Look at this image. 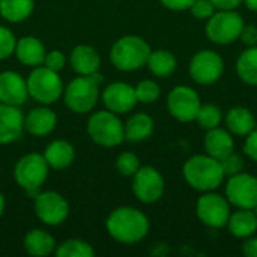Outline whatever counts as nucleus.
Returning <instances> with one entry per match:
<instances>
[{
	"instance_id": "1",
	"label": "nucleus",
	"mask_w": 257,
	"mask_h": 257,
	"mask_svg": "<svg viewBox=\"0 0 257 257\" xmlns=\"http://www.w3.org/2000/svg\"><path fill=\"white\" fill-rule=\"evenodd\" d=\"M108 235L122 244H137L149 233V218L137 208H116L105 220Z\"/></svg>"
},
{
	"instance_id": "2",
	"label": "nucleus",
	"mask_w": 257,
	"mask_h": 257,
	"mask_svg": "<svg viewBox=\"0 0 257 257\" xmlns=\"http://www.w3.org/2000/svg\"><path fill=\"white\" fill-rule=\"evenodd\" d=\"M182 176L193 190L200 193L215 191L226 178L221 163L208 154L190 157L182 166Z\"/></svg>"
},
{
	"instance_id": "3",
	"label": "nucleus",
	"mask_w": 257,
	"mask_h": 257,
	"mask_svg": "<svg viewBox=\"0 0 257 257\" xmlns=\"http://www.w3.org/2000/svg\"><path fill=\"white\" fill-rule=\"evenodd\" d=\"M151 45L137 35H126L119 38L110 50V60L113 66L123 72H133L146 66Z\"/></svg>"
},
{
	"instance_id": "4",
	"label": "nucleus",
	"mask_w": 257,
	"mask_h": 257,
	"mask_svg": "<svg viewBox=\"0 0 257 257\" xmlns=\"http://www.w3.org/2000/svg\"><path fill=\"white\" fill-rule=\"evenodd\" d=\"M104 77L98 72L92 75H80L74 78L65 89L63 98L69 110L78 114H84L93 110L99 96V86Z\"/></svg>"
},
{
	"instance_id": "5",
	"label": "nucleus",
	"mask_w": 257,
	"mask_h": 257,
	"mask_svg": "<svg viewBox=\"0 0 257 257\" xmlns=\"http://www.w3.org/2000/svg\"><path fill=\"white\" fill-rule=\"evenodd\" d=\"M244 26L245 21L236 9L215 11L214 15L206 20L205 33L215 45H230L239 39Z\"/></svg>"
},
{
	"instance_id": "6",
	"label": "nucleus",
	"mask_w": 257,
	"mask_h": 257,
	"mask_svg": "<svg viewBox=\"0 0 257 257\" xmlns=\"http://www.w3.org/2000/svg\"><path fill=\"white\" fill-rule=\"evenodd\" d=\"M87 134L96 145L104 148L119 146L125 140L123 123L119 116L110 110L96 111L89 117Z\"/></svg>"
},
{
	"instance_id": "7",
	"label": "nucleus",
	"mask_w": 257,
	"mask_h": 257,
	"mask_svg": "<svg viewBox=\"0 0 257 257\" xmlns=\"http://www.w3.org/2000/svg\"><path fill=\"white\" fill-rule=\"evenodd\" d=\"M48 163L41 154H27L21 157L14 169L17 184L33 199L38 196L39 188L48 178Z\"/></svg>"
},
{
	"instance_id": "8",
	"label": "nucleus",
	"mask_w": 257,
	"mask_h": 257,
	"mask_svg": "<svg viewBox=\"0 0 257 257\" xmlns=\"http://www.w3.org/2000/svg\"><path fill=\"white\" fill-rule=\"evenodd\" d=\"M29 96L44 105L54 104L63 95V83L59 72L48 69L47 66H36L26 80Z\"/></svg>"
},
{
	"instance_id": "9",
	"label": "nucleus",
	"mask_w": 257,
	"mask_h": 257,
	"mask_svg": "<svg viewBox=\"0 0 257 257\" xmlns=\"http://www.w3.org/2000/svg\"><path fill=\"white\" fill-rule=\"evenodd\" d=\"M190 77L200 86L215 84L224 74V60L220 53L205 48L193 54L188 65Z\"/></svg>"
},
{
	"instance_id": "10",
	"label": "nucleus",
	"mask_w": 257,
	"mask_h": 257,
	"mask_svg": "<svg viewBox=\"0 0 257 257\" xmlns=\"http://www.w3.org/2000/svg\"><path fill=\"white\" fill-rule=\"evenodd\" d=\"M230 203L226 196H221L215 191L203 193L196 203V215L197 218L211 229H223L226 227L229 217L232 214Z\"/></svg>"
},
{
	"instance_id": "11",
	"label": "nucleus",
	"mask_w": 257,
	"mask_h": 257,
	"mask_svg": "<svg viewBox=\"0 0 257 257\" xmlns=\"http://www.w3.org/2000/svg\"><path fill=\"white\" fill-rule=\"evenodd\" d=\"M202 105L200 95L196 89L179 84L175 86L167 95V110L170 116L179 122H193Z\"/></svg>"
},
{
	"instance_id": "12",
	"label": "nucleus",
	"mask_w": 257,
	"mask_h": 257,
	"mask_svg": "<svg viewBox=\"0 0 257 257\" xmlns=\"http://www.w3.org/2000/svg\"><path fill=\"white\" fill-rule=\"evenodd\" d=\"M224 196L238 209H253L257 205V178L245 172L229 176Z\"/></svg>"
},
{
	"instance_id": "13",
	"label": "nucleus",
	"mask_w": 257,
	"mask_h": 257,
	"mask_svg": "<svg viewBox=\"0 0 257 257\" xmlns=\"http://www.w3.org/2000/svg\"><path fill=\"white\" fill-rule=\"evenodd\" d=\"M166 191L163 175L152 166H140L133 176V193L142 203L151 205L158 202Z\"/></svg>"
},
{
	"instance_id": "14",
	"label": "nucleus",
	"mask_w": 257,
	"mask_h": 257,
	"mask_svg": "<svg viewBox=\"0 0 257 257\" xmlns=\"http://www.w3.org/2000/svg\"><path fill=\"white\" fill-rule=\"evenodd\" d=\"M35 214L47 226H59L69 215V203L56 191L38 193L35 197Z\"/></svg>"
},
{
	"instance_id": "15",
	"label": "nucleus",
	"mask_w": 257,
	"mask_h": 257,
	"mask_svg": "<svg viewBox=\"0 0 257 257\" xmlns=\"http://www.w3.org/2000/svg\"><path fill=\"white\" fill-rule=\"evenodd\" d=\"M102 101L107 110L116 114L130 113L139 104L136 96V89L123 81H114L108 84L102 92Z\"/></svg>"
},
{
	"instance_id": "16",
	"label": "nucleus",
	"mask_w": 257,
	"mask_h": 257,
	"mask_svg": "<svg viewBox=\"0 0 257 257\" xmlns=\"http://www.w3.org/2000/svg\"><path fill=\"white\" fill-rule=\"evenodd\" d=\"M29 98L26 80L15 71L0 74V102L9 105H23Z\"/></svg>"
},
{
	"instance_id": "17",
	"label": "nucleus",
	"mask_w": 257,
	"mask_h": 257,
	"mask_svg": "<svg viewBox=\"0 0 257 257\" xmlns=\"http://www.w3.org/2000/svg\"><path fill=\"white\" fill-rule=\"evenodd\" d=\"M24 130V114L18 105L0 102V145H9L20 139Z\"/></svg>"
},
{
	"instance_id": "18",
	"label": "nucleus",
	"mask_w": 257,
	"mask_h": 257,
	"mask_svg": "<svg viewBox=\"0 0 257 257\" xmlns=\"http://www.w3.org/2000/svg\"><path fill=\"white\" fill-rule=\"evenodd\" d=\"M203 148H205V154L221 161L223 158L235 152V140L227 130L217 126L206 131L203 139Z\"/></svg>"
},
{
	"instance_id": "19",
	"label": "nucleus",
	"mask_w": 257,
	"mask_h": 257,
	"mask_svg": "<svg viewBox=\"0 0 257 257\" xmlns=\"http://www.w3.org/2000/svg\"><path fill=\"white\" fill-rule=\"evenodd\" d=\"M57 125L56 113L48 107H38L27 113L24 117V128L36 137H45L54 131Z\"/></svg>"
},
{
	"instance_id": "20",
	"label": "nucleus",
	"mask_w": 257,
	"mask_h": 257,
	"mask_svg": "<svg viewBox=\"0 0 257 257\" xmlns=\"http://www.w3.org/2000/svg\"><path fill=\"white\" fill-rule=\"evenodd\" d=\"M14 53L23 65L32 66V68L44 65V59L47 54L44 44L41 42V39L35 36H23L17 39Z\"/></svg>"
},
{
	"instance_id": "21",
	"label": "nucleus",
	"mask_w": 257,
	"mask_h": 257,
	"mask_svg": "<svg viewBox=\"0 0 257 257\" xmlns=\"http://www.w3.org/2000/svg\"><path fill=\"white\" fill-rule=\"evenodd\" d=\"M226 130L232 136L245 137L257 126L254 113L247 107H232L224 116Z\"/></svg>"
},
{
	"instance_id": "22",
	"label": "nucleus",
	"mask_w": 257,
	"mask_h": 257,
	"mask_svg": "<svg viewBox=\"0 0 257 257\" xmlns=\"http://www.w3.org/2000/svg\"><path fill=\"white\" fill-rule=\"evenodd\" d=\"M69 62L78 75H92L98 72L101 66V57L90 45H77L71 51Z\"/></svg>"
},
{
	"instance_id": "23",
	"label": "nucleus",
	"mask_w": 257,
	"mask_h": 257,
	"mask_svg": "<svg viewBox=\"0 0 257 257\" xmlns=\"http://www.w3.org/2000/svg\"><path fill=\"white\" fill-rule=\"evenodd\" d=\"M229 233L238 239H245L257 232V215L253 209H238L230 214L226 224Z\"/></svg>"
},
{
	"instance_id": "24",
	"label": "nucleus",
	"mask_w": 257,
	"mask_h": 257,
	"mask_svg": "<svg viewBox=\"0 0 257 257\" xmlns=\"http://www.w3.org/2000/svg\"><path fill=\"white\" fill-rule=\"evenodd\" d=\"M123 130L125 140L131 143H140L148 140L154 134L155 122L146 113H136L126 120V123H123Z\"/></svg>"
},
{
	"instance_id": "25",
	"label": "nucleus",
	"mask_w": 257,
	"mask_h": 257,
	"mask_svg": "<svg viewBox=\"0 0 257 257\" xmlns=\"http://www.w3.org/2000/svg\"><path fill=\"white\" fill-rule=\"evenodd\" d=\"M44 158L53 169H66L75 160V149L66 140H54L45 148Z\"/></svg>"
},
{
	"instance_id": "26",
	"label": "nucleus",
	"mask_w": 257,
	"mask_h": 257,
	"mask_svg": "<svg viewBox=\"0 0 257 257\" xmlns=\"http://www.w3.org/2000/svg\"><path fill=\"white\" fill-rule=\"evenodd\" d=\"M24 250L32 256L42 257L51 254L56 250V239L45 230L32 229L24 236Z\"/></svg>"
},
{
	"instance_id": "27",
	"label": "nucleus",
	"mask_w": 257,
	"mask_h": 257,
	"mask_svg": "<svg viewBox=\"0 0 257 257\" xmlns=\"http://www.w3.org/2000/svg\"><path fill=\"white\" fill-rule=\"evenodd\" d=\"M146 66L149 71L160 78L170 77L176 68H178V59L176 56L169 50H152L148 59Z\"/></svg>"
},
{
	"instance_id": "28",
	"label": "nucleus",
	"mask_w": 257,
	"mask_h": 257,
	"mask_svg": "<svg viewBox=\"0 0 257 257\" xmlns=\"http://www.w3.org/2000/svg\"><path fill=\"white\" fill-rule=\"evenodd\" d=\"M236 74L248 86H257V45L247 47L236 60Z\"/></svg>"
},
{
	"instance_id": "29",
	"label": "nucleus",
	"mask_w": 257,
	"mask_h": 257,
	"mask_svg": "<svg viewBox=\"0 0 257 257\" xmlns=\"http://www.w3.org/2000/svg\"><path fill=\"white\" fill-rule=\"evenodd\" d=\"M35 9V0H0V15L11 23L27 20Z\"/></svg>"
},
{
	"instance_id": "30",
	"label": "nucleus",
	"mask_w": 257,
	"mask_h": 257,
	"mask_svg": "<svg viewBox=\"0 0 257 257\" xmlns=\"http://www.w3.org/2000/svg\"><path fill=\"white\" fill-rule=\"evenodd\" d=\"M196 122L205 131L217 128L223 122V110L215 104H202L196 116Z\"/></svg>"
},
{
	"instance_id": "31",
	"label": "nucleus",
	"mask_w": 257,
	"mask_h": 257,
	"mask_svg": "<svg viewBox=\"0 0 257 257\" xmlns=\"http://www.w3.org/2000/svg\"><path fill=\"white\" fill-rule=\"evenodd\" d=\"M57 257H93L95 250L81 239H68L56 248Z\"/></svg>"
},
{
	"instance_id": "32",
	"label": "nucleus",
	"mask_w": 257,
	"mask_h": 257,
	"mask_svg": "<svg viewBox=\"0 0 257 257\" xmlns=\"http://www.w3.org/2000/svg\"><path fill=\"white\" fill-rule=\"evenodd\" d=\"M136 89V96L137 101L142 104H154L160 99L161 89L157 81L154 80H142L137 83Z\"/></svg>"
},
{
	"instance_id": "33",
	"label": "nucleus",
	"mask_w": 257,
	"mask_h": 257,
	"mask_svg": "<svg viewBox=\"0 0 257 257\" xmlns=\"http://www.w3.org/2000/svg\"><path fill=\"white\" fill-rule=\"evenodd\" d=\"M116 169L123 176H134L140 169V160L133 152H122L116 160Z\"/></svg>"
},
{
	"instance_id": "34",
	"label": "nucleus",
	"mask_w": 257,
	"mask_h": 257,
	"mask_svg": "<svg viewBox=\"0 0 257 257\" xmlns=\"http://www.w3.org/2000/svg\"><path fill=\"white\" fill-rule=\"evenodd\" d=\"M15 45L17 38L12 33V30H9L5 26H0V60L8 59L15 51Z\"/></svg>"
},
{
	"instance_id": "35",
	"label": "nucleus",
	"mask_w": 257,
	"mask_h": 257,
	"mask_svg": "<svg viewBox=\"0 0 257 257\" xmlns=\"http://www.w3.org/2000/svg\"><path fill=\"white\" fill-rule=\"evenodd\" d=\"M220 163H221V167H223V172H224L226 178L244 172V158L236 152H232L230 155L223 158Z\"/></svg>"
},
{
	"instance_id": "36",
	"label": "nucleus",
	"mask_w": 257,
	"mask_h": 257,
	"mask_svg": "<svg viewBox=\"0 0 257 257\" xmlns=\"http://www.w3.org/2000/svg\"><path fill=\"white\" fill-rule=\"evenodd\" d=\"M215 11L217 9L211 3V0H194V3L190 8V12L193 14V17L196 20H205V21L209 17H212Z\"/></svg>"
},
{
	"instance_id": "37",
	"label": "nucleus",
	"mask_w": 257,
	"mask_h": 257,
	"mask_svg": "<svg viewBox=\"0 0 257 257\" xmlns=\"http://www.w3.org/2000/svg\"><path fill=\"white\" fill-rule=\"evenodd\" d=\"M65 63H66V57L62 51L59 50H51L45 54V59H44V66H47L48 69L51 71H62L65 68Z\"/></svg>"
},
{
	"instance_id": "38",
	"label": "nucleus",
	"mask_w": 257,
	"mask_h": 257,
	"mask_svg": "<svg viewBox=\"0 0 257 257\" xmlns=\"http://www.w3.org/2000/svg\"><path fill=\"white\" fill-rule=\"evenodd\" d=\"M244 154H245L251 161L257 163V126L248 134V136H245Z\"/></svg>"
},
{
	"instance_id": "39",
	"label": "nucleus",
	"mask_w": 257,
	"mask_h": 257,
	"mask_svg": "<svg viewBox=\"0 0 257 257\" xmlns=\"http://www.w3.org/2000/svg\"><path fill=\"white\" fill-rule=\"evenodd\" d=\"M239 39L247 47L257 45V26H254V24H245L242 32H241Z\"/></svg>"
},
{
	"instance_id": "40",
	"label": "nucleus",
	"mask_w": 257,
	"mask_h": 257,
	"mask_svg": "<svg viewBox=\"0 0 257 257\" xmlns=\"http://www.w3.org/2000/svg\"><path fill=\"white\" fill-rule=\"evenodd\" d=\"M160 2L164 8L175 11V12L190 11L191 5L194 3V0H160Z\"/></svg>"
},
{
	"instance_id": "41",
	"label": "nucleus",
	"mask_w": 257,
	"mask_h": 257,
	"mask_svg": "<svg viewBox=\"0 0 257 257\" xmlns=\"http://www.w3.org/2000/svg\"><path fill=\"white\" fill-rule=\"evenodd\" d=\"M242 254L245 257H257V236L251 235L242 242Z\"/></svg>"
},
{
	"instance_id": "42",
	"label": "nucleus",
	"mask_w": 257,
	"mask_h": 257,
	"mask_svg": "<svg viewBox=\"0 0 257 257\" xmlns=\"http://www.w3.org/2000/svg\"><path fill=\"white\" fill-rule=\"evenodd\" d=\"M217 11H233L242 5V0H211Z\"/></svg>"
},
{
	"instance_id": "43",
	"label": "nucleus",
	"mask_w": 257,
	"mask_h": 257,
	"mask_svg": "<svg viewBox=\"0 0 257 257\" xmlns=\"http://www.w3.org/2000/svg\"><path fill=\"white\" fill-rule=\"evenodd\" d=\"M242 5H245L248 11L257 12V0H242Z\"/></svg>"
},
{
	"instance_id": "44",
	"label": "nucleus",
	"mask_w": 257,
	"mask_h": 257,
	"mask_svg": "<svg viewBox=\"0 0 257 257\" xmlns=\"http://www.w3.org/2000/svg\"><path fill=\"white\" fill-rule=\"evenodd\" d=\"M5 206H6V202H5V196L0 193V217L3 215V212H5Z\"/></svg>"
},
{
	"instance_id": "45",
	"label": "nucleus",
	"mask_w": 257,
	"mask_h": 257,
	"mask_svg": "<svg viewBox=\"0 0 257 257\" xmlns=\"http://www.w3.org/2000/svg\"><path fill=\"white\" fill-rule=\"evenodd\" d=\"M253 212H254V214H256V215H257V205H256V206H254V208H253Z\"/></svg>"
}]
</instances>
